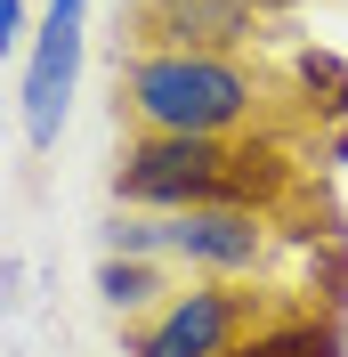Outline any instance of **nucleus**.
Masks as SVG:
<instances>
[{"mask_svg":"<svg viewBox=\"0 0 348 357\" xmlns=\"http://www.w3.org/2000/svg\"><path fill=\"white\" fill-rule=\"evenodd\" d=\"M292 155L276 138H138L113 162V195L122 211H276L292 195Z\"/></svg>","mask_w":348,"mask_h":357,"instance_id":"nucleus-1","label":"nucleus"},{"mask_svg":"<svg viewBox=\"0 0 348 357\" xmlns=\"http://www.w3.org/2000/svg\"><path fill=\"white\" fill-rule=\"evenodd\" d=\"M113 114L138 138H235L267 114V82L219 49H138L113 73Z\"/></svg>","mask_w":348,"mask_h":357,"instance_id":"nucleus-2","label":"nucleus"},{"mask_svg":"<svg viewBox=\"0 0 348 357\" xmlns=\"http://www.w3.org/2000/svg\"><path fill=\"white\" fill-rule=\"evenodd\" d=\"M106 252L122 260H187L203 276H260L276 252V227L260 211H113L106 220Z\"/></svg>","mask_w":348,"mask_h":357,"instance_id":"nucleus-3","label":"nucleus"},{"mask_svg":"<svg viewBox=\"0 0 348 357\" xmlns=\"http://www.w3.org/2000/svg\"><path fill=\"white\" fill-rule=\"evenodd\" d=\"M267 317H276V301L243 292L235 276H211V284L171 292L154 317H138L130 333H122V349L130 357H235Z\"/></svg>","mask_w":348,"mask_h":357,"instance_id":"nucleus-4","label":"nucleus"},{"mask_svg":"<svg viewBox=\"0 0 348 357\" xmlns=\"http://www.w3.org/2000/svg\"><path fill=\"white\" fill-rule=\"evenodd\" d=\"M89 24V0H49L41 24H33V57H24V146L49 155L57 130H65V106H73V82H81V33Z\"/></svg>","mask_w":348,"mask_h":357,"instance_id":"nucleus-5","label":"nucleus"},{"mask_svg":"<svg viewBox=\"0 0 348 357\" xmlns=\"http://www.w3.org/2000/svg\"><path fill=\"white\" fill-rule=\"evenodd\" d=\"M138 49H219L243 57L260 41V0H138Z\"/></svg>","mask_w":348,"mask_h":357,"instance_id":"nucleus-6","label":"nucleus"},{"mask_svg":"<svg viewBox=\"0 0 348 357\" xmlns=\"http://www.w3.org/2000/svg\"><path fill=\"white\" fill-rule=\"evenodd\" d=\"M171 292H178V284H171V260H122V252H106V260H97V301H106L122 325L154 317Z\"/></svg>","mask_w":348,"mask_h":357,"instance_id":"nucleus-7","label":"nucleus"},{"mask_svg":"<svg viewBox=\"0 0 348 357\" xmlns=\"http://www.w3.org/2000/svg\"><path fill=\"white\" fill-rule=\"evenodd\" d=\"M235 357H340V317L332 309H276Z\"/></svg>","mask_w":348,"mask_h":357,"instance_id":"nucleus-8","label":"nucleus"},{"mask_svg":"<svg viewBox=\"0 0 348 357\" xmlns=\"http://www.w3.org/2000/svg\"><path fill=\"white\" fill-rule=\"evenodd\" d=\"M308 292H324V309L348 317V236H316V252H308Z\"/></svg>","mask_w":348,"mask_h":357,"instance_id":"nucleus-9","label":"nucleus"},{"mask_svg":"<svg viewBox=\"0 0 348 357\" xmlns=\"http://www.w3.org/2000/svg\"><path fill=\"white\" fill-rule=\"evenodd\" d=\"M24 49V0H0V57Z\"/></svg>","mask_w":348,"mask_h":357,"instance_id":"nucleus-10","label":"nucleus"}]
</instances>
